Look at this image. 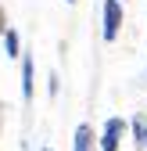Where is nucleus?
Listing matches in <instances>:
<instances>
[{
    "label": "nucleus",
    "mask_w": 147,
    "mask_h": 151,
    "mask_svg": "<svg viewBox=\"0 0 147 151\" xmlns=\"http://www.w3.org/2000/svg\"><path fill=\"white\" fill-rule=\"evenodd\" d=\"M101 18H104V25H101V36L108 43H115L118 40V32H122V0H104V7H101Z\"/></svg>",
    "instance_id": "nucleus-1"
},
{
    "label": "nucleus",
    "mask_w": 147,
    "mask_h": 151,
    "mask_svg": "<svg viewBox=\"0 0 147 151\" xmlns=\"http://www.w3.org/2000/svg\"><path fill=\"white\" fill-rule=\"evenodd\" d=\"M47 93H50V97H58V76H54V72L47 76Z\"/></svg>",
    "instance_id": "nucleus-7"
},
{
    "label": "nucleus",
    "mask_w": 147,
    "mask_h": 151,
    "mask_svg": "<svg viewBox=\"0 0 147 151\" xmlns=\"http://www.w3.org/2000/svg\"><path fill=\"white\" fill-rule=\"evenodd\" d=\"M32 90H36V65H32V54H22V97L32 101Z\"/></svg>",
    "instance_id": "nucleus-4"
},
{
    "label": "nucleus",
    "mask_w": 147,
    "mask_h": 151,
    "mask_svg": "<svg viewBox=\"0 0 147 151\" xmlns=\"http://www.w3.org/2000/svg\"><path fill=\"white\" fill-rule=\"evenodd\" d=\"M72 151H97V133L90 122L76 126V137H72Z\"/></svg>",
    "instance_id": "nucleus-3"
},
{
    "label": "nucleus",
    "mask_w": 147,
    "mask_h": 151,
    "mask_svg": "<svg viewBox=\"0 0 147 151\" xmlns=\"http://www.w3.org/2000/svg\"><path fill=\"white\" fill-rule=\"evenodd\" d=\"M129 129H133V137H136V147H147V119H133Z\"/></svg>",
    "instance_id": "nucleus-6"
},
{
    "label": "nucleus",
    "mask_w": 147,
    "mask_h": 151,
    "mask_svg": "<svg viewBox=\"0 0 147 151\" xmlns=\"http://www.w3.org/2000/svg\"><path fill=\"white\" fill-rule=\"evenodd\" d=\"M43 151H50V147H43Z\"/></svg>",
    "instance_id": "nucleus-10"
},
{
    "label": "nucleus",
    "mask_w": 147,
    "mask_h": 151,
    "mask_svg": "<svg viewBox=\"0 0 147 151\" xmlns=\"http://www.w3.org/2000/svg\"><path fill=\"white\" fill-rule=\"evenodd\" d=\"M7 29H11V25H7V11H4V7H0V36H4Z\"/></svg>",
    "instance_id": "nucleus-8"
},
{
    "label": "nucleus",
    "mask_w": 147,
    "mask_h": 151,
    "mask_svg": "<svg viewBox=\"0 0 147 151\" xmlns=\"http://www.w3.org/2000/svg\"><path fill=\"white\" fill-rule=\"evenodd\" d=\"M4 50H7V58H14V61L22 58V40H18V32H14V29L4 32Z\"/></svg>",
    "instance_id": "nucleus-5"
},
{
    "label": "nucleus",
    "mask_w": 147,
    "mask_h": 151,
    "mask_svg": "<svg viewBox=\"0 0 147 151\" xmlns=\"http://www.w3.org/2000/svg\"><path fill=\"white\" fill-rule=\"evenodd\" d=\"M126 119H118V115H111L104 122V129H101V137H97V147L101 151H118L122 147V137H126Z\"/></svg>",
    "instance_id": "nucleus-2"
},
{
    "label": "nucleus",
    "mask_w": 147,
    "mask_h": 151,
    "mask_svg": "<svg viewBox=\"0 0 147 151\" xmlns=\"http://www.w3.org/2000/svg\"><path fill=\"white\" fill-rule=\"evenodd\" d=\"M68 4H76V0H68Z\"/></svg>",
    "instance_id": "nucleus-9"
}]
</instances>
